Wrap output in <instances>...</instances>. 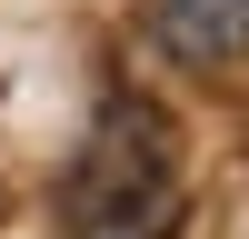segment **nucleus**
Here are the masks:
<instances>
[{"mask_svg":"<svg viewBox=\"0 0 249 239\" xmlns=\"http://www.w3.org/2000/svg\"><path fill=\"white\" fill-rule=\"evenodd\" d=\"M70 239H179L190 179H179V130L150 90H110L80 130V159L60 179Z\"/></svg>","mask_w":249,"mask_h":239,"instance_id":"f257e3e1","label":"nucleus"},{"mask_svg":"<svg viewBox=\"0 0 249 239\" xmlns=\"http://www.w3.org/2000/svg\"><path fill=\"white\" fill-rule=\"evenodd\" d=\"M170 50L179 60H230V50H249V0H170Z\"/></svg>","mask_w":249,"mask_h":239,"instance_id":"f03ea898","label":"nucleus"}]
</instances>
